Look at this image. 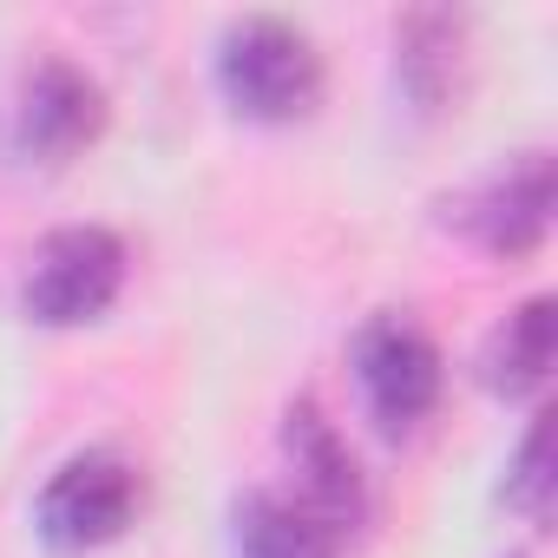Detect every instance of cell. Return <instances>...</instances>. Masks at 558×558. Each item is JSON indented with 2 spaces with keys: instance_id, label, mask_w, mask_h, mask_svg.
I'll list each match as a JSON object with an SVG mask.
<instances>
[{
  "instance_id": "1",
  "label": "cell",
  "mask_w": 558,
  "mask_h": 558,
  "mask_svg": "<svg viewBox=\"0 0 558 558\" xmlns=\"http://www.w3.org/2000/svg\"><path fill=\"white\" fill-rule=\"evenodd\" d=\"M217 93L236 119L296 125L323 99V53L303 27L276 14H250L217 40Z\"/></svg>"
},
{
  "instance_id": "2",
  "label": "cell",
  "mask_w": 558,
  "mask_h": 558,
  "mask_svg": "<svg viewBox=\"0 0 558 558\" xmlns=\"http://www.w3.org/2000/svg\"><path fill=\"white\" fill-rule=\"evenodd\" d=\"M119 290H125V243L99 223H66L34 250L21 310L40 329H80L99 323L119 303Z\"/></svg>"
},
{
  "instance_id": "3",
  "label": "cell",
  "mask_w": 558,
  "mask_h": 558,
  "mask_svg": "<svg viewBox=\"0 0 558 558\" xmlns=\"http://www.w3.org/2000/svg\"><path fill=\"white\" fill-rule=\"evenodd\" d=\"M138 499H145L138 466L119 460L112 447H86V453H73V460L40 486V499H34V532H40L47 551L80 558V551L112 545V538L132 525Z\"/></svg>"
},
{
  "instance_id": "4",
  "label": "cell",
  "mask_w": 558,
  "mask_h": 558,
  "mask_svg": "<svg viewBox=\"0 0 558 558\" xmlns=\"http://www.w3.org/2000/svg\"><path fill=\"white\" fill-rule=\"evenodd\" d=\"M355 381L381 434H414L440 408V349L408 323V316H375L355 336Z\"/></svg>"
},
{
  "instance_id": "5",
  "label": "cell",
  "mask_w": 558,
  "mask_h": 558,
  "mask_svg": "<svg viewBox=\"0 0 558 558\" xmlns=\"http://www.w3.org/2000/svg\"><path fill=\"white\" fill-rule=\"evenodd\" d=\"M283 453H290V473H296V512H310L336 545L355 538L368 525V480L342 440V427L316 408V401H296L283 414Z\"/></svg>"
},
{
  "instance_id": "6",
  "label": "cell",
  "mask_w": 558,
  "mask_h": 558,
  "mask_svg": "<svg viewBox=\"0 0 558 558\" xmlns=\"http://www.w3.org/2000/svg\"><path fill=\"white\" fill-rule=\"evenodd\" d=\"M106 132V93L93 73H80L73 60H40L21 86V112H14V145L21 158L60 171L73 165L93 138Z\"/></svg>"
},
{
  "instance_id": "7",
  "label": "cell",
  "mask_w": 558,
  "mask_h": 558,
  "mask_svg": "<svg viewBox=\"0 0 558 558\" xmlns=\"http://www.w3.org/2000/svg\"><path fill=\"white\" fill-rule=\"evenodd\" d=\"M460 230L493 250V256H532L551 230V158L545 151H519L506 171H493L466 204H460Z\"/></svg>"
},
{
  "instance_id": "8",
  "label": "cell",
  "mask_w": 558,
  "mask_h": 558,
  "mask_svg": "<svg viewBox=\"0 0 558 558\" xmlns=\"http://www.w3.org/2000/svg\"><path fill=\"white\" fill-rule=\"evenodd\" d=\"M460 60H466V21L460 14L421 8V14L401 21V34H395V73H401V93L414 99L421 119L447 112V99L460 93Z\"/></svg>"
},
{
  "instance_id": "9",
  "label": "cell",
  "mask_w": 558,
  "mask_h": 558,
  "mask_svg": "<svg viewBox=\"0 0 558 558\" xmlns=\"http://www.w3.org/2000/svg\"><path fill=\"white\" fill-rule=\"evenodd\" d=\"M545 375H551V296H532L493 329V342L480 355V381L499 401H525L545 388Z\"/></svg>"
},
{
  "instance_id": "10",
  "label": "cell",
  "mask_w": 558,
  "mask_h": 558,
  "mask_svg": "<svg viewBox=\"0 0 558 558\" xmlns=\"http://www.w3.org/2000/svg\"><path fill=\"white\" fill-rule=\"evenodd\" d=\"M230 532H236V558H336V538L310 512H296L283 493L236 499Z\"/></svg>"
},
{
  "instance_id": "11",
  "label": "cell",
  "mask_w": 558,
  "mask_h": 558,
  "mask_svg": "<svg viewBox=\"0 0 558 558\" xmlns=\"http://www.w3.org/2000/svg\"><path fill=\"white\" fill-rule=\"evenodd\" d=\"M506 506L532 525L551 519V414H532V427L506 466Z\"/></svg>"
}]
</instances>
